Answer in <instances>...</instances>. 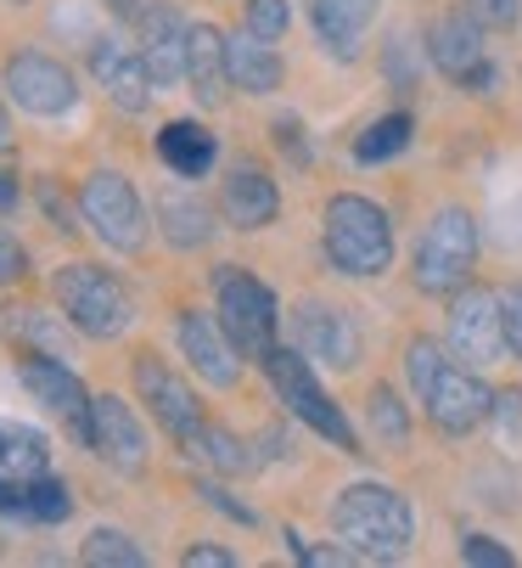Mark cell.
Returning a JSON list of instances; mask_svg holds the SVG:
<instances>
[{
	"label": "cell",
	"mask_w": 522,
	"mask_h": 568,
	"mask_svg": "<svg viewBox=\"0 0 522 568\" xmlns=\"http://www.w3.org/2000/svg\"><path fill=\"white\" fill-rule=\"evenodd\" d=\"M91 568H146V551L124 535V529H96L91 540H84V551H79Z\"/></svg>",
	"instance_id": "f546056e"
},
{
	"label": "cell",
	"mask_w": 522,
	"mask_h": 568,
	"mask_svg": "<svg viewBox=\"0 0 522 568\" xmlns=\"http://www.w3.org/2000/svg\"><path fill=\"white\" fill-rule=\"evenodd\" d=\"M405 366H410V383L427 405V417L439 434H472L478 423H489V405H494V388L478 377V366L467 361H444V349L432 338H410L405 349Z\"/></svg>",
	"instance_id": "6da1fadb"
},
{
	"label": "cell",
	"mask_w": 522,
	"mask_h": 568,
	"mask_svg": "<svg viewBox=\"0 0 522 568\" xmlns=\"http://www.w3.org/2000/svg\"><path fill=\"white\" fill-rule=\"evenodd\" d=\"M186 450H192L197 462H208L214 473H225V478H236V473H247V467H253L247 445H242L231 428H214V423H203V428L186 439Z\"/></svg>",
	"instance_id": "83f0119b"
},
{
	"label": "cell",
	"mask_w": 522,
	"mask_h": 568,
	"mask_svg": "<svg viewBox=\"0 0 522 568\" xmlns=\"http://www.w3.org/2000/svg\"><path fill=\"white\" fill-rule=\"evenodd\" d=\"M108 7H113L119 18H135V0H108Z\"/></svg>",
	"instance_id": "7bdbcfd3"
},
{
	"label": "cell",
	"mask_w": 522,
	"mask_h": 568,
	"mask_svg": "<svg viewBox=\"0 0 522 568\" xmlns=\"http://www.w3.org/2000/svg\"><path fill=\"white\" fill-rule=\"evenodd\" d=\"M320 236H326V260L342 276L371 282V276H382L393 265V220H388V209H377L360 192H337L326 203Z\"/></svg>",
	"instance_id": "3957f363"
},
{
	"label": "cell",
	"mask_w": 522,
	"mask_h": 568,
	"mask_svg": "<svg viewBox=\"0 0 522 568\" xmlns=\"http://www.w3.org/2000/svg\"><path fill=\"white\" fill-rule=\"evenodd\" d=\"M51 293H57V304H62V315H68V327L73 333H84V338H124L130 333V321H135V304H130V293H124V282L113 276V271H102V265H62L57 271V282H51Z\"/></svg>",
	"instance_id": "5b68a950"
},
{
	"label": "cell",
	"mask_w": 522,
	"mask_h": 568,
	"mask_svg": "<svg viewBox=\"0 0 522 568\" xmlns=\"http://www.w3.org/2000/svg\"><path fill=\"white\" fill-rule=\"evenodd\" d=\"M219 214L236 231H265L282 214V192H276V181L258 170V164H236L225 175V186H219Z\"/></svg>",
	"instance_id": "d6986e66"
},
{
	"label": "cell",
	"mask_w": 522,
	"mask_h": 568,
	"mask_svg": "<svg viewBox=\"0 0 522 568\" xmlns=\"http://www.w3.org/2000/svg\"><path fill=\"white\" fill-rule=\"evenodd\" d=\"M29 276V248L12 236V231H0V287H12Z\"/></svg>",
	"instance_id": "8d00e7d4"
},
{
	"label": "cell",
	"mask_w": 522,
	"mask_h": 568,
	"mask_svg": "<svg viewBox=\"0 0 522 568\" xmlns=\"http://www.w3.org/2000/svg\"><path fill=\"white\" fill-rule=\"evenodd\" d=\"M366 417H371L377 445H388V450H405V445H410V417H405V405H399V394H393V388H371Z\"/></svg>",
	"instance_id": "f1b7e54d"
},
{
	"label": "cell",
	"mask_w": 522,
	"mask_h": 568,
	"mask_svg": "<svg viewBox=\"0 0 522 568\" xmlns=\"http://www.w3.org/2000/svg\"><path fill=\"white\" fill-rule=\"evenodd\" d=\"M91 73L102 79V91L119 113H146L152 102V68L141 57V45H119V40H96L91 45Z\"/></svg>",
	"instance_id": "2e32d148"
},
{
	"label": "cell",
	"mask_w": 522,
	"mask_h": 568,
	"mask_svg": "<svg viewBox=\"0 0 522 568\" xmlns=\"http://www.w3.org/2000/svg\"><path fill=\"white\" fill-rule=\"evenodd\" d=\"M18 377L34 394V405H45L51 417H62L79 445H91V394H84L79 372H68L57 355H23Z\"/></svg>",
	"instance_id": "8fae6325"
},
{
	"label": "cell",
	"mask_w": 522,
	"mask_h": 568,
	"mask_svg": "<svg viewBox=\"0 0 522 568\" xmlns=\"http://www.w3.org/2000/svg\"><path fill=\"white\" fill-rule=\"evenodd\" d=\"M298 349L331 372H355L366 361V338L355 327V315L337 304H320V298L298 304Z\"/></svg>",
	"instance_id": "4fadbf2b"
},
{
	"label": "cell",
	"mask_w": 522,
	"mask_h": 568,
	"mask_svg": "<svg viewBox=\"0 0 522 568\" xmlns=\"http://www.w3.org/2000/svg\"><path fill=\"white\" fill-rule=\"evenodd\" d=\"M203 501H208V507H219L225 518L247 524V529L258 524V513H253V507H242V501H231V490H225V484H203Z\"/></svg>",
	"instance_id": "74e56055"
},
{
	"label": "cell",
	"mask_w": 522,
	"mask_h": 568,
	"mask_svg": "<svg viewBox=\"0 0 522 568\" xmlns=\"http://www.w3.org/2000/svg\"><path fill=\"white\" fill-rule=\"evenodd\" d=\"M186 85L203 108H219L231 97V45L214 23H192L186 40Z\"/></svg>",
	"instance_id": "ffe728a7"
},
{
	"label": "cell",
	"mask_w": 522,
	"mask_h": 568,
	"mask_svg": "<svg viewBox=\"0 0 522 568\" xmlns=\"http://www.w3.org/2000/svg\"><path fill=\"white\" fill-rule=\"evenodd\" d=\"M489 417L500 423V434L516 445L522 439V388H500L494 394V405H489Z\"/></svg>",
	"instance_id": "e575fe53"
},
{
	"label": "cell",
	"mask_w": 522,
	"mask_h": 568,
	"mask_svg": "<svg viewBox=\"0 0 522 568\" xmlns=\"http://www.w3.org/2000/svg\"><path fill=\"white\" fill-rule=\"evenodd\" d=\"M461 557H467L472 568H511V562H516V557H511L500 540H489V535H467V540H461Z\"/></svg>",
	"instance_id": "d590c367"
},
{
	"label": "cell",
	"mask_w": 522,
	"mask_h": 568,
	"mask_svg": "<svg viewBox=\"0 0 522 568\" xmlns=\"http://www.w3.org/2000/svg\"><path fill=\"white\" fill-rule=\"evenodd\" d=\"M410 135H416V119H410L405 108H393V113H382V119H371V124L360 130L355 158H360V164H388V158H399V152L410 146Z\"/></svg>",
	"instance_id": "4316f807"
},
{
	"label": "cell",
	"mask_w": 522,
	"mask_h": 568,
	"mask_svg": "<svg viewBox=\"0 0 522 568\" xmlns=\"http://www.w3.org/2000/svg\"><path fill=\"white\" fill-rule=\"evenodd\" d=\"M276 141L287 158H298V164H309V141H304V124L298 119H276Z\"/></svg>",
	"instance_id": "f35d334b"
},
{
	"label": "cell",
	"mask_w": 522,
	"mask_h": 568,
	"mask_svg": "<svg viewBox=\"0 0 522 568\" xmlns=\"http://www.w3.org/2000/svg\"><path fill=\"white\" fill-rule=\"evenodd\" d=\"M472 271H478V214L461 203H444L416 242V287L444 298V293H461Z\"/></svg>",
	"instance_id": "277c9868"
},
{
	"label": "cell",
	"mask_w": 522,
	"mask_h": 568,
	"mask_svg": "<svg viewBox=\"0 0 522 568\" xmlns=\"http://www.w3.org/2000/svg\"><path fill=\"white\" fill-rule=\"evenodd\" d=\"M214 304H219V327L225 338L253 355V361H265L276 349V327H282V315H276V293L258 282L253 271L242 265H219L214 271Z\"/></svg>",
	"instance_id": "8992f818"
},
{
	"label": "cell",
	"mask_w": 522,
	"mask_h": 568,
	"mask_svg": "<svg viewBox=\"0 0 522 568\" xmlns=\"http://www.w3.org/2000/svg\"><path fill=\"white\" fill-rule=\"evenodd\" d=\"M382 0H315V34L326 40L331 57H355L360 34L371 29Z\"/></svg>",
	"instance_id": "cb8c5ba5"
},
{
	"label": "cell",
	"mask_w": 522,
	"mask_h": 568,
	"mask_svg": "<svg viewBox=\"0 0 522 568\" xmlns=\"http://www.w3.org/2000/svg\"><path fill=\"white\" fill-rule=\"evenodd\" d=\"M0 91H7L23 113H34V119H62L79 102L73 73L57 57H45V51H12L7 57V85Z\"/></svg>",
	"instance_id": "9c48e42d"
},
{
	"label": "cell",
	"mask_w": 522,
	"mask_h": 568,
	"mask_svg": "<svg viewBox=\"0 0 522 568\" xmlns=\"http://www.w3.org/2000/svg\"><path fill=\"white\" fill-rule=\"evenodd\" d=\"M181 349H186V361L197 366V377L208 383V388H236V377H242V349L225 338V327L214 315H203V310H186L181 315Z\"/></svg>",
	"instance_id": "ac0fdd59"
},
{
	"label": "cell",
	"mask_w": 522,
	"mask_h": 568,
	"mask_svg": "<svg viewBox=\"0 0 522 568\" xmlns=\"http://www.w3.org/2000/svg\"><path fill=\"white\" fill-rule=\"evenodd\" d=\"M51 467V439L29 423L0 417V478H34Z\"/></svg>",
	"instance_id": "484cf974"
},
{
	"label": "cell",
	"mask_w": 522,
	"mask_h": 568,
	"mask_svg": "<svg viewBox=\"0 0 522 568\" xmlns=\"http://www.w3.org/2000/svg\"><path fill=\"white\" fill-rule=\"evenodd\" d=\"M7 209H18V181L0 175V214H7Z\"/></svg>",
	"instance_id": "60d3db41"
},
{
	"label": "cell",
	"mask_w": 522,
	"mask_h": 568,
	"mask_svg": "<svg viewBox=\"0 0 522 568\" xmlns=\"http://www.w3.org/2000/svg\"><path fill=\"white\" fill-rule=\"evenodd\" d=\"M225 45H231V91H247V97H270V91H282L287 62L276 57L270 40L236 34V40H225Z\"/></svg>",
	"instance_id": "7402d4cb"
},
{
	"label": "cell",
	"mask_w": 522,
	"mask_h": 568,
	"mask_svg": "<svg viewBox=\"0 0 522 568\" xmlns=\"http://www.w3.org/2000/svg\"><path fill=\"white\" fill-rule=\"evenodd\" d=\"M135 394L152 405V417H157V428H163L168 439L186 445V439L203 428V405H197L192 383H186L181 372H168L157 355H135Z\"/></svg>",
	"instance_id": "7c38bea8"
},
{
	"label": "cell",
	"mask_w": 522,
	"mask_h": 568,
	"mask_svg": "<svg viewBox=\"0 0 522 568\" xmlns=\"http://www.w3.org/2000/svg\"><path fill=\"white\" fill-rule=\"evenodd\" d=\"M242 23H247V34H258V40L276 45V40L287 34V23H293V7H287V0H247Z\"/></svg>",
	"instance_id": "4dcf8cb0"
},
{
	"label": "cell",
	"mask_w": 522,
	"mask_h": 568,
	"mask_svg": "<svg viewBox=\"0 0 522 568\" xmlns=\"http://www.w3.org/2000/svg\"><path fill=\"white\" fill-rule=\"evenodd\" d=\"M157 158L181 175V181H197L214 170V158H219V141L197 124V119H174L157 130Z\"/></svg>",
	"instance_id": "603a6c76"
},
{
	"label": "cell",
	"mask_w": 522,
	"mask_h": 568,
	"mask_svg": "<svg viewBox=\"0 0 522 568\" xmlns=\"http://www.w3.org/2000/svg\"><path fill=\"white\" fill-rule=\"evenodd\" d=\"M12 321H7V327L18 333V338H29V344H40L45 355H57L62 349V333L51 327V321H45V310H7Z\"/></svg>",
	"instance_id": "1f68e13d"
},
{
	"label": "cell",
	"mask_w": 522,
	"mask_h": 568,
	"mask_svg": "<svg viewBox=\"0 0 522 568\" xmlns=\"http://www.w3.org/2000/svg\"><path fill=\"white\" fill-rule=\"evenodd\" d=\"M331 535L360 562H393L416 535V513L393 484H348L331 501Z\"/></svg>",
	"instance_id": "7a4b0ae2"
},
{
	"label": "cell",
	"mask_w": 522,
	"mask_h": 568,
	"mask_svg": "<svg viewBox=\"0 0 522 568\" xmlns=\"http://www.w3.org/2000/svg\"><path fill=\"white\" fill-rule=\"evenodd\" d=\"M265 372H270V383H276V394H282V405L304 423V428H315L320 439H331V445H342V450H355L360 456V434H355V423L342 417V405L315 383V372H309V355L293 344V349H270L265 355Z\"/></svg>",
	"instance_id": "52a82bcc"
},
{
	"label": "cell",
	"mask_w": 522,
	"mask_h": 568,
	"mask_svg": "<svg viewBox=\"0 0 522 568\" xmlns=\"http://www.w3.org/2000/svg\"><path fill=\"white\" fill-rule=\"evenodd\" d=\"M0 513L23 518V524H62V518L73 513V496H68V484L51 478V473L0 478Z\"/></svg>",
	"instance_id": "44dd1931"
},
{
	"label": "cell",
	"mask_w": 522,
	"mask_h": 568,
	"mask_svg": "<svg viewBox=\"0 0 522 568\" xmlns=\"http://www.w3.org/2000/svg\"><path fill=\"white\" fill-rule=\"evenodd\" d=\"M186 40H192V23L168 7V0H157V7L141 12V57L152 68V85L168 91L174 79H186Z\"/></svg>",
	"instance_id": "e0dca14e"
},
{
	"label": "cell",
	"mask_w": 522,
	"mask_h": 568,
	"mask_svg": "<svg viewBox=\"0 0 522 568\" xmlns=\"http://www.w3.org/2000/svg\"><path fill=\"white\" fill-rule=\"evenodd\" d=\"M12 146V119H7V97H0V152Z\"/></svg>",
	"instance_id": "b9f144b4"
},
{
	"label": "cell",
	"mask_w": 522,
	"mask_h": 568,
	"mask_svg": "<svg viewBox=\"0 0 522 568\" xmlns=\"http://www.w3.org/2000/svg\"><path fill=\"white\" fill-rule=\"evenodd\" d=\"M91 450L124 478L146 473V428H141V417L119 394H96L91 399Z\"/></svg>",
	"instance_id": "5bb4252c"
},
{
	"label": "cell",
	"mask_w": 522,
	"mask_h": 568,
	"mask_svg": "<svg viewBox=\"0 0 522 568\" xmlns=\"http://www.w3.org/2000/svg\"><path fill=\"white\" fill-rule=\"evenodd\" d=\"M79 214L113 254H141L146 248V209H141L135 186L119 170H96L79 186Z\"/></svg>",
	"instance_id": "ba28073f"
},
{
	"label": "cell",
	"mask_w": 522,
	"mask_h": 568,
	"mask_svg": "<svg viewBox=\"0 0 522 568\" xmlns=\"http://www.w3.org/2000/svg\"><path fill=\"white\" fill-rule=\"evenodd\" d=\"M427 62L439 68L444 79H456V85H467V91H478V85L494 79L489 62H483V23L467 18V12L439 18L427 29Z\"/></svg>",
	"instance_id": "9a60e30c"
},
{
	"label": "cell",
	"mask_w": 522,
	"mask_h": 568,
	"mask_svg": "<svg viewBox=\"0 0 522 568\" xmlns=\"http://www.w3.org/2000/svg\"><path fill=\"white\" fill-rule=\"evenodd\" d=\"M181 562H186V568H236V557H231L225 546H192Z\"/></svg>",
	"instance_id": "ab89813d"
},
{
	"label": "cell",
	"mask_w": 522,
	"mask_h": 568,
	"mask_svg": "<svg viewBox=\"0 0 522 568\" xmlns=\"http://www.w3.org/2000/svg\"><path fill=\"white\" fill-rule=\"evenodd\" d=\"M157 225H163V242H174V248H203V242L214 236V214L203 197H186V192H168L157 203Z\"/></svg>",
	"instance_id": "d4e9b609"
},
{
	"label": "cell",
	"mask_w": 522,
	"mask_h": 568,
	"mask_svg": "<svg viewBox=\"0 0 522 568\" xmlns=\"http://www.w3.org/2000/svg\"><path fill=\"white\" fill-rule=\"evenodd\" d=\"M500 327H505V349L522 355V282L500 287Z\"/></svg>",
	"instance_id": "836d02e7"
},
{
	"label": "cell",
	"mask_w": 522,
	"mask_h": 568,
	"mask_svg": "<svg viewBox=\"0 0 522 568\" xmlns=\"http://www.w3.org/2000/svg\"><path fill=\"white\" fill-rule=\"evenodd\" d=\"M461 7H467V18H478L483 29H500V34H511L522 23V0H461Z\"/></svg>",
	"instance_id": "d6a6232c"
},
{
	"label": "cell",
	"mask_w": 522,
	"mask_h": 568,
	"mask_svg": "<svg viewBox=\"0 0 522 568\" xmlns=\"http://www.w3.org/2000/svg\"><path fill=\"white\" fill-rule=\"evenodd\" d=\"M450 349L467 361V366H494L505 355V327H500V293L489 287H461L456 304H450Z\"/></svg>",
	"instance_id": "30bf717a"
}]
</instances>
